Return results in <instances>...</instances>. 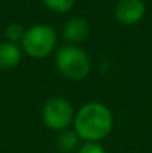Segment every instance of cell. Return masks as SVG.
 Instances as JSON below:
<instances>
[{
    "label": "cell",
    "mask_w": 152,
    "mask_h": 153,
    "mask_svg": "<svg viewBox=\"0 0 152 153\" xmlns=\"http://www.w3.org/2000/svg\"><path fill=\"white\" fill-rule=\"evenodd\" d=\"M90 24L84 18H72L63 27V37L69 45H76L84 42L88 37Z\"/></svg>",
    "instance_id": "6"
},
{
    "label": "cell",
    "mask_w": 152,
    "mask_h": 153,
    "mask_svg": "<svg viewBox=\"0 0 152 153\" xmlns=\"http://www.w3.org/2000/svg\"><path fill=\"white\" fill-rule=\"evenodd\" d=\"M55 67L64 77L81 80L88 76L91 61L82 48L76 45H64L55 52Z\"/></svg>",
    "instance_id": "2"
},
{
    "label": "cell",
    "mask_w": 152,
    "mask_h": 153,
    "mask_svg": "<svg viewBox=\"0 0 152 153\" xmlns=\"http://www.w3.org/2000/svg\"><path fill=\"white\" fill-rule=\"evenodd\" d=\"M22 51L16 43L3 42L0 43V70H10L21 61Z\"/></svg>",
    "instance_id": "7"
},
{
    "label": "cell",
    "mask_w": 152,
    "mask_h": 153,
    "mask_svg": "<svg viewBox=\"0 0 152 153\" xmlns=\"http://www.w3.org/2000/svg\"><path fill=\"white\" fill-rule=\"evenodd\" d=\"M42 117L48 128L54 131H66V128L73 122L75 113L70 101L63 97H52L43 105Z\"/></svg>",
    "instance_id": "4"
},
{
    "label": "cell",
    "mask_w": 152,
    "mask_h": 153,
    "mask_svg": "<svg viewBox=\"0 0 152 153\" xmlns=\"http://www.w3.org/2000/svg\"><path fill=\"white\" fill-rule=\"evenodd\" d=\"M146 12L143 0H118L113 9L115 19L122 25L137 24Z\"/></svg>",
    "instance_id": "5"
},
{
    "label": "cell",
    "mask_w": 152,
    "mask_h": 153,
    "mask_svg": "<svg viewBox=\"0 0 152 153\" xmlns=\"http://www.w3.org/2000/svg\"><path fill=\"white\" fill-rule=\"evenodd\" d=\"M78 153H106V150L99 143H84L78 149Z\"/></svg>",
    "instance_id": "11"
},
{
    "label": "cell",
    "mask_w": 152,
    "mask_h": 153,
    "mask_svg": "<svg viewBox=\"0 0 152 153\" xmlns=\"http://www.w3.org/2000/svg\"><path fill=\"white\" fill-rule=\"evenodd\" d=\"M24 33H25V30H24V27L19 22H12L4 30V36H6L7 42H10V43L21 42L22 37H24Z\"/></svg>",
    "instance_id": "10"
},
{
    "label": "cell",
    "mask_w": 152,
    "mask_h": 153,
    "mask_svg": "<svg viewBox=\"0 0 152 153\" xmlns=\"http://www.w3.org/2000/svg\"><path fill=\"white\" fill-rule=\"evenodd\" d=\"M57 147L64 153L73 152V150H76V149L81 147V137L75 132V129L73 131L66 129V131H63L58 135V138H57Z\"/></svg>",
    "instance_id": "8"
},
{
    "label": "cell",
    "mask_w": 152,
    "mask_h": 153,
    "mask_svg": "<svg viewBox=\"0 0 152 153\" xmlns=\"http://www.w3.org/2000/svg\"><path fill=\"white\" fill-rule=\"evenodd\" d=\"M58 43L57 31L48 24H36L25 30L21 40L22 51L31 58H46L55 51Z\"/></svg>",
    "instance_id": "3"
},
{
    "label": "cell",
    "mask_w": 152,
    "mask_h": 153,
    "mask_svg": "<svg viewBox=\"0 0 152 153\" xmlns=\"http://www.w3.org/2000/svg\"><path fill=\"white\" fill-rule=\"evenodd\" d=\"M75 132L85 143H99L104 140L113 126L110 110L101 102H87L82 105L73 119Z\"/></svg>",
    "instance_id": "1"
},
{
    "label": "cell",
    "mask_w": 152,
    "mask_h": 153,
    "mask_svg": "<svg viewBox=\"0 0 152 153\" xmlns=\"http://www.w3.org/2000/svg\"><path fill=\"white\" fill-rule=\"evenodd\" d=\"M42 1H43V4H45L48 9H51L52 12L66 13V12H69L70 9H73L76 0H42Z\"/></svg>",
    "instance_id": "9"
}]
</instances>
